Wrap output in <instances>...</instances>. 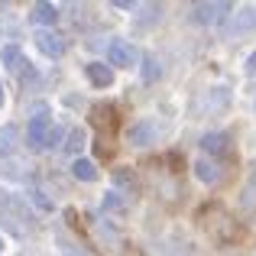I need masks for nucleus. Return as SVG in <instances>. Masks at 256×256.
Instances as JSON below:
<instances>
[{
  "mask_svg": "<svg viewBox=\"0 0 256 256\" xmlns=\"http://www.w3.org/2000/svg\"><path fill=\"white\" fill-rule=\"evenodd\" d=\"M194 175H198V182H204V185H218V182L224 178V166L214 162V159H198V162H194Z\"/></svg>",
  "mask_w": 256,
  "mask_h": 256,
  "instance_id": "9d476101",
  "label": "nucleus"
},
{
  "mask_svg": "<svg viewBox=\"0 0 256 256\" xmlns=\"http://www.w3.org/2000/svg\"><path fill=\"white\" fill-rule=\"evenodd\" d=\"M114 6L117 10H136V4H130V0H114Z\"/></svg>",
  "mask_w": 256,
  "mask_h": 256,
  "instance_id": "b1692460",
  "label": "nucleus"
},
{
  "mask_svg": "<svg viewBox=\"0 0 256 256\" xmlns=\"http://www.w3.org/2000/svg\"><path fill=\"white\" fill-rule=\"evenodd\" d=\"M58 246H62V250H65V256H84V253L78 250L75 244H68V240H65V237H58Z\"/></svg>",
  "mask_w": 256,
  "mask_h": 256,
  "instance_id": "4be33fe9",
  "label": "nucleus"
},
{
  "mask_svg": "<svg viewBox=\"0 0 256 256\" xmlns=\"http://www.w3.org/2000/svg\"><path fill=\"white\" fill-rule=\"evenodd\" d=\"M0 65H4V72H16V75H26V72H36L32 68L30 62H26L23 58V49H20V46H4V49H0Z\"/></svg>",
  "mask_w": 256,
  "mask_h": 256,
  "instance_id": "39448f33",
  "label": "nucleus"
},
{
  "mask_svg": "<svg viewBox=\"0 0 256 256\" xmlns=\"http://www.w3.org/2000/svg\"><path fill=\"white\" fill-rule=\"evenodd\" d=\"M16 140H20V130L13 124H4V126H0V156H6V152L16 150Z\"/></svg>",
  "mask_w": 256,
  "mask_h": 256,
  "instance_id": "ddd939ff",
  "label": "nucleus"
},
{
  "mask_svg": "<svg viewBox=\"0 0 256 256\" xmlns=\"http://www.w3.org/2000/svg\"><path fill=\"white\" fill-rule=\"evenodd\" d=\"M0 104H4V84H0Z\"/></svg>",
  "mask_w": 256,
  "mask_h": 256,
  "instance_id": "393cba45",
  "label": "nucleus"
},
{
  "mask_svg": "<svg viewBox=\"0 0 256 256\" xmlns=\"http://www.w3.org/2000/svg\"><path fill=\"white\" fill-rule=\"evenodd\" d=\"M136 10H140V30L152 26L159 16H162V6H159V4H143V6H136Z\"/></svg>",
  "mask_w": 256,
  "mask_h": 256,
  "instance_id": "2eb2a0df",
  "label": "nucleus"
},
{
  "mask_svg": "<svg viewBox=\"0 0 256 256\" xmlns=\"http://www.w3.org/2000/svg\"><path fill=\"white\" fill-rule=\"evenodd\" d=\"M230 107V88H214V91H208L204 98H201L198 110L201 114H220Z\"/></svg>",
  "mask_w": 256,
  "mask_h": 256,
  "instance_id": "0eeeda50",
  "label": "nucleus"
},
{
  "mask_svg": "<svg viewBox=\"0 0 256 256\" xmlns=\"http://www.w3.org/2000/svg\"><path fill=\"white\" fill-rule=\"evenodd\" d=\"M84 75H88V82H91L94 88H110L114 84V72H110L107 62H91L84 68Z\"/></svg>",
  "mask_w": 256,
  "mask_h": 256,
  "instance_id": "9b49d317",
  "label": "nucleus"
},
{
  "mask_svg": "<svg viewBox=\"0 0 256 256\" xmlns=\"http://www.w3.org/2000/svg\"><path fill=\"white\" fill-rule=\"evenodd\" d=\"M30 20H32V23L49 26V23H56V20H58V6H52V4H46V0H39V4H32Z\"/></svg>",
  "mask_w": 256,
  "mask_h": 256,
  "instance_id": "f8f14e48",
  "label": "nucleus"
},
{
  "mask_svg": "<svg viewBox=\"0 0 256 256\" xmlns=\"http://www.w3.org/2000/svg\"><path fill=\"white\" fill-rule=\"evenodd\" d=\"M104 49H107V65H114V68H133V62L140 58L136 46H130L126 39H110Z\"/></svg>",
  "mask_w": 256,
  "mask_h": 256,
  "instance_id": "7ed1b4c3",
  "label": "nucleus"
},
{
  "mask_svg": "<svg viewBox=\"0 0 256 256\" xmlns=\"http://www.w3.org/2000/svg\"><path fill=\"white\" fill-rule=\"evenodd\" d=\"M0 256H4V240H0Z\"/></svg>",
  "mask_w": 256,
  "mask_h": 256,
  "instance_id": "a878e982",
  "label": "nucleus"
},
{
  "mask_svg": "<svg viewBox=\"0 0 256 256\" xmlns=\"http://www.w3.org/2000/svg\"><path fill=\"white\" fill-rule=\"evenodd\" d=\"M56 130L52 117L46 110H39L36 117H30V130H26V140H30V150H49V136Z\"/></svg>",
  "mask_w": 256,
  "mask_h": 256,
  "instance_id": "f257e3e1",
  "label": "nucleus"
},
{
  "mask_svg": "<svg viewBox=\"0 0 256 256\" xmlns=\"http://www.w3.org/2000/svg\"><path fill=\"white\" fill-rule=\"evenodd\" d=\"M104 208H114V211H124V201H120V194H104Z\"/></svg>",
  "mask_w": 256,
  "mask_h": 256,
  "instance_id": "412c9836",
  "label": "nucleus"
},
{
  "mask_svg": "<svg viewBox=\"0 0 256 256\" xmlns=\"http://www.w3.org/2000/svg\"><path fill=\"white\" fill-rule=\"evenodd\" d=\"M30 198H32V204H36L39 211H52V208H56V204L49 201V194L42 192V188H32V192H30Z\"/></svg>",
  "mask_w": 256,
  "mask_h": 256,
  "instance_id": "6ab92c4d",
  "label": "nucleus"
},
{
  "mask_svg": "<svg viewBox=\"0 0 256 256\" xmlns=\"http://www.w3.org/2000/svg\"><path fill=\"white\" fill-rule=\"evenodd\" d=\"M156 136H159V126L152 124V120H140V124H133L130 133H126V140H130L133 146H150V143H156Z\"/></svg>",
  "mask_w": 256,
  "mask_h": 256,
  "instance_id": "6e6552de",
  "label": "nucleus"
},
{
  "mask_svg": "<svg viewBox=\"0 0 256 256\" xmlns=\"http://www.w3.org/2000/svg\"><path fill=\"white\" fill-rule=\"evenodd\" d=\"M198 146L208 152V156H224V152L230 150V136H227V133H220V130H211V133H204V136H201Z\"/></svg>",
  "mask_w": 256,
  "mask_h": 256,
  "instance_id": "1a4fd4ad",
  "label": "nucleus"
},
{
  "mask_svg": "<svg viewBox=\"0 0 256 256\" xmlns=\"http://www.w3.org/2000/svg\"><path fill=\"white\" fill-rule=\"evenodd\" d=\"M159 78H162V65L156 62V56H143V82L152 84V82H159Z\"/></svg>",
  "mask_w": 256,
  "mask_h": 256,
  "instance_id": "dca6fc26",
  "label": "nucleus"
},
{
  "mask_svg": "<svg viewBox=\"0 0 256 256\" xmlns=\"http://www.w3.org/2000/svg\"><path fill=\"white\" fill-rule=\"evenodd\" d=\"M0 224H10V234H16V237H23L26 234V224L16 218H10V211H0Z\"/></svg>",
  "mask_w": 256,
  "mask_h": 256,
  "instance_id": "aec40b11",
  "label": "nucleus"
},
{
  "mask_svg": "<svg viewBox=\"0 0 256 256\" xmlns=\"http://www.w3.org/2000/svg\"><path fill=\"white\" fill-rule=\"evenodd\" d=\"M244 72H246V75H256V52H250V58H246V65H244Z\"/></svg>",
  "mask_w": 256,
  "mask_h": 256,
  "instance_id": "5701e85b",
  "label": "nucleus"
},
{
  "mask_svg": "<svg viewBox=\"0 0 256 256\" xmlns=\"http://www.w3.org/2000/svg\"><path fill=\"white\" fill-rule=\"evenodd\" d=\"M240 208H244V211H253L256 208V169L250 172V178H246V188H244V194H240Z\"/></svg>",
  "mask_w": 256,
  "mask_h": 256,
  "instance_id": "f3484780",
  "label": "nucleus"
},
{
  "mask_svg": "<svg viewBox=\"0 0 256 256\" xmlns=\"http://www.w3.org/2000/svg\"><path fill=\"white\" fill-rule=\"evenodd\" d=\"M84 143H88L84 130H72V133H68V140H65V146H62V150H65V152H72V156H78V152L84 150Z\"/></svg>",
  "mask_w": 256,
  "mask_h": 256,
  "instance_id": "a211bd4d",
  "label": "nucleus"
},
{
  "mask_svg": "<svg viewBox=\"0 0 256 256\" xmlns=\"http://www.w3.org/2000/svg\"><path fill=\"white\" fill-rule=\"evenodd\" d=\"M72 175H75L78 182H94L98 178V166H94L91 159H75V162H72Z\"/></svg>",
  "mask_w": 256,
  "mask_h": 256,
  "instance_id": "4468645a",
  "label": "nucleus"
},
{
  "mask_svg": "<svg viewBox=\"0 0 256 256\" xmlns=\"http://www.w3.org/2000/svg\"><path fill=\"white\" fill-rule=\"evenodd\" d=\"M234 4H227V0H220V4H194L192 6V23L198 26H211V23H224L227 16H230Z\"/></svg>",
  "mask_w": 256,
  "mask_h": 256,
  "instance_id": "f03ea898",
  "label": "nucleus"
},
{
  "mask_svg": "<svg viewBox=\"0 0 256 256\" xmlns=\"http://www.w3.org/2000/svg\"><path fill=\"white\" fill-rule=\"evenodd\" d=\"M253 30H256V6H240L237 16L227 20L224 36L227 39H240V36H246V32H253Z\"/></svg>",
  "mask_w": 256,
  "mask_h": 256,
  "instance_id": "20e7f679",
  "label": "nucleus"
},
{
  "mask_svg": "<svg viewBox=\"0 0 256 256\" xmlns=\"http://www.w3.org/2000/svg\"><path fill=\"white\" fill-rule=\"evenodd\" d=\"M32 39H36V46H39V52H42V56H49V58H62L65 56V39L58 36V32L39 30Z\"/></svg>",
  "mask_w": 256,
  "mask_h": 256,
  "instance_id": "423d86ee",
  "label": "nucleus"
}]
</instances>
